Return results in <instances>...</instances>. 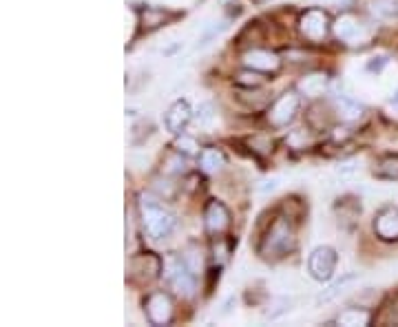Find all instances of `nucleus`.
Returning a JSON list of instances; mask_svg holds the SVG:
<instances>
[{"label": "nucleus", "mask_w": 398, "mask_h": 327, "mask_svg": "<svg viewBox=\"0 0 398 327\" xmlns=\"http://www.w3.org/2000/svg\"><path fill=\"white\" fill-rule=\"evenodd\" d=\"M235 82L239 84V87L257 89V87H261V84L266 82V78H263L261 71H254V69H248V67H246V71H241V74H237Z\"/></svg>", "instance_id": "obj_22"}, {"label": "nucleus", "mask_w": 398, "mask_h": 327, "mask_svg": "<svg viewBox=\"0 0 398 327\" xmlns=\"http://www.w3.org/2000/svg\"><path fill=\"white\" fill-rule=\"evenodd\" d=\"M162 272V259L153 252H142L135 254L129 263V279L135 286H149Z\"/></svg>", "instance_id": "obj_6"}, {"label": "nucleus", "mask_w": 398, "mask_h": 327, "mask_svg": "<svg viewBox=\"0 0 398 327\" xmlns=\"http://www.w3.org/2000/svg\"><path fill=\"white\" fill-rule=\"evenodd\" d=\"M168 283L177 294L181 296H193L197 290V283H195V274L191 272V267L186 261L181 259H173L168 265Z\"/></svg>", "instance_id": "obj_10"}, {"label": "nucleus", "mask_w": 398, "mask_h": 327, "mask_svg": "<svg viewBox=\"0 0 398 327\" xmlns=\"http://www.w3.org/2000/svg\"><path fill=\"white\" fill-rule=\"evenodd\" d=\"M378 321L380 323H394V325H398V298H394V303L390 307L383 309V316Z\"/></svg>", "instance_id": "obj_25"}, {"label": "nucleus", "mask_w": 398, "mask_h": 327, "mask_svg": "<svg viewBox=\"0 0 398 327\" xmlns=\"http://www.w3.org/2000/svg\"><path fill=\"white\" fill-rule=\"evenodd\" d=\"M396 106H398V95H396Z\"/></svg>", "instance_id": "obj_27"}, {"label": "nucleus", "mask_w": 398, "mask_h": 327, "mask_svg": "<svg viewBox=\"0 0 398 327\" xmlns=\"http://www.w3.org/2000/svg\"><path fill=\"white\" fill-rule=\"evenodd\" d=\"M298 106H301V93L298 91H286L283 95H279L273 106L268 109L266 120L273 129H286L288 124L294 122Z\"/></svg>", "instance_id": "obj_4"}, {"label": "nucleus", "mask_w": 398, "mask_h": 327, "mask_svg": "<svg viewBox=\"0 0 398 327\" xmlns=\"http://www.w3.org/2000/svg\"><path fill=\"white\" fill-rule=\"evenodd\" d=\"M252 3H257V5H263V3H268V0H252Z\"/></svg>", "instance_id": "obj_26"}, {"label": "nucleus", "mask_w": 398, "mask_h": 327, "mask_svg": "<svg viewBox=\"0 0 398 327\" xmlns=\"http://www.w3.org/2000/svg\"><path fill=\"white\" fill-rule=\"evenodd\" d=\"M374 175L378 179L398 181V155H387L374 166Z\"/></svg>", "instance_id": "obj_21"}, {"label": "nucleus", "mask_w": 398, "mask_h": 327, "mask_svg": "<svg viewBox=\"0 0 398 327\" xmlns=\"http://www.w3.org/2000/svg\"><path fill=\"white\" fill-rule=\"evenodd\" d=\"M372 312L363 309V307H345L341 314L334 319L336 325H345V327H365L372 323Z\"/></svg>", "instance_id": "obj_20"}, {"label": "nucleus", "mask_w": 398, "mask_h": 327, "mask_svg": "<svg viewBox=\"0 0 398 327\" xmlns=\"http://www.w3.org/2000/svg\"><path fill=\"white\" fill-rule=\"evenodd\" d=\"M367 11L380 22H396L398 20V0H369Z\"/></svg>", "instance_id": "obj_19"}, {"label": "nucleus", "mask_w": 398, "mask_h": 327, "mask_svg": "<svg viewBox=\"0 0 398 327\" xmlns=\"http://www.w3.org/2000/svg\"><path fill=\"white\" fill-rule=\"evenodd\" d=\"M137 212H139L142 230L153 241H162L175 230V223H177L175 215L168 208H164L158 199H153L149 195H139Z\"/></svg>", "instance_id": "obj_2"}, {"label": "nucleus", "mask_w": 398, "mask_h": 327, "mask_svg": "<svg viewBox=\"0 0 398 327\" xmlns=\"http://www.w3.org/2000/svg\"><path fill=\"white\" fill-rule=\"evenodd\" d=\"M241 62L248 69L261 71V74H277L281 69V58L270 49H248L241 55Z\"/></svg>", "instance_id": "obj_11"}, {"label": "nucleus", "mask_w": 398, "mask_h": 327, "mask_svg": "<svg viewBox=\"0 0 398 327\" xmlns=\"http://www.w3.org/2000/svg\"><path fill=\"white\" fill-rule=\"evenodd\" d=\"M296 27H298V34H301V38L308 40V42H315V45L325 42V38H328V34L332 29L328 13H325L323 9L303 11L301 16H298V20H296Z\"/></svg>", "instance_id": "obj_5"}, {"label": "nucleus", "mask_w": 398, "mask_h": 327, "mask_svg": "<svg viewBox=\"0 0 398 327\" xmlns=\"http://www.w3.org/2000/svg\"><path fill=\"white\" fill-rule=\"evenodd\" d=\"M334 212H336L338 221L343 223L345 228H352V225L357 223L359 215H361V204L354 197H343V199H338V202H336Z\"/></svg>", "instance_id": "obj_16"}, {"label": "nucleus", "mask_w": 398, "mask_h": 327, "mask_svg": "<svg viewBox=\"0 0 398 327\" xmlns=\"http://www.w3.org/2000/svg\"><path fill=\"white\" fill-rule=\"evenodd\" d=\"M332 34L338 42H343L345 47H365L374 36V29L369 22L357 13H341V16L332 22Z\"/></svg>", "instance_id": "obj_3"}, {"label": "nucleus", "mask_w": 398, "mask_h": 327, "mask_svg": "<svg viewBox=\"0 0 398 327\" xmlns=\"http://www.w3.org/2000/svg\"><path fill=\"white\" fill-rule=\"evenodd\" d=\"M328 87H330V78L325 74H308V76H303L301 80H298L296 91L301 95H306V97L317 99V97L325 95Z\"/></svg>", "instance_id": "obj_14"}, {"label": "nucleus", "mask_w": 398, "mask_h": 327, "mask_svg": "<svg viewBox=\"0 0 398 327\" xmlns=\"http://www.w3.org/2000/svg\"><path fill=\"white\" fill-rule=\"evenodd\" d=\"M191 116H193V113H191V106H188L186 99H177V102H173V106L166 111V118H164L166 129L170 133H177L179 135L188 126Z\"/></svg>", "instance_id": "obj_13"}, {"label": "nucleus", "mask_w": 398, "mask_h": 327, "mask_svg": "<svg viewBox=\"0 0 398 327\" xmlns=\"http://www.w3.org/2000/svg\"><path fill=\"white\" fill-rule=\"evenodd\" d=\"M170 18V13L168 11H164V9H158V7H146V9H142L139 11V32L142 34H149V32H153V29H158V27H162V25H166Z\"/></svg>", "instance_id": "obj_18"}, {"label": "nucleus", "mask_w": 398, "mask_h": 327, "mask_svg": "<svg viewBox=\"0 0 398 327\" xmlns=\"http://www.w3.org/2000/svg\"><path fill=\"white\" fill-rule=\"evenodd\" d=\"M144 312H146V319L153 325H168L170 321H173V314H175L173 298H170L166 292H153V294L146 296Z\"/></svg>", "instance_id": "obj_8"}, {"label": "nucleus", "mask_w": 398, "mask_h": 327, "mask_svg": "<svg viewBox=\"0 0 398 327\" xmlns=\"http://www.w3.org/2000/svg\"><path fill=\"white\" fill-rule=\"evenodd\" d=\"M296 248V230L290 217L277 215L259 239L257 252L266 261H281Z\"/></svg>", "instance_id": "obj_1"}, {"label": "nucleus", "mask_w": 398, "mask_h": 327, "mask_svg": "<svg viewBox=\"0 0 398 327\" xmlns=\"http://www.w3.org/2000/svg\"><path fill=\"white\" fill-rule=\"evenodd\" d=\"M204 228H206V232L212 239L226 235V230L231 228V212H228V208H226L221 202H217V199H212V202L206 204V210H204Z\"/></svg>", "instance_id": "obj_9"}, {"label": "nucleus", "mask_w": 398, "mask_h": 327, "mask_svg": "<svg viewBox=\"0 0 398 327\" xmlns=\"http://www.w3.org/2000/svg\"><path fill=\"white\" fill-rule=\"evenodd\" d=\"M332 111L336 113L338 120L343 122H357L363 118V106L359 102H354L352 97H334L332 99Z\"/></svg>", "instance_id": "obj_15"}, {"label": "nucleus", "mask_w": 398, "mask_h": 327, "mask_svg": "<svg viewBox=\"0 0 398 327\" xmlns=\"http://www.w3.org/2000/svg\"><path fill=\"white\" fill-rule=\"evenodd\" d=\"M226 153L217 146H210V148H204L202 153H199V168L204 170V173L208 175H215L219 173V170L226 166Z\"/></svg>", "instance_id": "obj_17"}, {"label": "nucleus", "mask_w": 398, "mask_h": 327, "mask_svg": "<svg viewBox=\"0 0 398 327\" xmlns=\"http://www.w3.org/2000/svg\"><path fill=\"white\" fill-rule=\"evenodd\" d=\"M352 281V277H345L343 281H338V283H334V286L330 288V290H325L321 296H319V303H328V301H332L334 296H338L341 292H343V288L348 286V283Z\"/></svg>", "instance_id": "obj_24"}, {"label": "nucleus", "mask_w": 398, "mask_h": 327, "mask_svg": "<svg viewBox=\"0 0 398 327\" xmlns=\"http://www.w3.org/2000/svg\"><path fill=\"white\" fill-rule=\"evenodd\" d=\"M374 232L380 241H398V208L385 206L374 217Z\"/></svg>", "instance_id": "obj_12"}, {"label": "nucleus", "mask_w": 398, "mask_h": 327, "mask_svg": "<svg viewBox=\"0 0 398 327\" xmlns=\"http://www.w3.org/2000/svg\"><path fill=\"white\" fill-rule=\"evenodd\" d=\"M173 148L181 155H186V158H193V155H199V144L195 137H188V135H179L175 139Z\"/></svg>", "instance_id": "obj_23"}, {"label": "nucleus", "mask_w": 398, "mask_h": 327, "mask_svg": "<svg viewBox=\"0 0 398 327\" xmlns=\"http://www.w3.org/2000/svg\"><path fill=\"white\" fill-rule=\"evenodd\" d=\"M336 261H338L336 250L330 248V246H321L310 254L308 272H310L312 279H317V281H330L334 277Z\"/></svg>", "instance_id": "obj_7"}]
</instances>
